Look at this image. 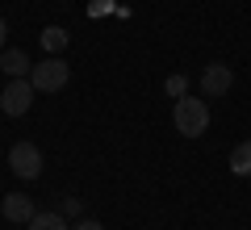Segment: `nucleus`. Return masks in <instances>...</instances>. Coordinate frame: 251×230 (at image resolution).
<instances>
[{
    "mask_svg": "<svg viewBox=\"0 0 251 230\" xmlns=\"http://www.w3.org/2000/svg\"><path fill=\"white\" fill-rule=\"evenodd\" d=\"M172 122H176V134L184 138H201L209 130V105L201 97H180L176 109H172Z\"/></svg>",
    "mask_w": 251,
    "mask_h": 230,
    "instance_id": "1",
    "label": "nucleus"
},
{
    "mask_svg": "<svg viewBox=\"0 0 251 230\" xmlns=\"http://www.w3.org/2000/svg\"><path fill=\"white\" fill-rule=\"evenodd\" d=\"M67 80H72V67H67L59 54L42 59L34 71H29V84H34L38 92H63V88H67Z\"/></svg>",
    "mask_w": 251,
    "mask_h": 230,
    "instance_id": "2",
    "label": "nucleus"
},
{
    "mask_svg": "<svg viewBox=\"0 0 251 230\" xmlns=\"http://www.w3.org/2000/svg\"><path fill=\"white\" fill-rule=\"evenodd\" d=\"M34 84H29V76H21V80H9L4 84V92H0V109L9 117H21V113H29V105H34Z\"/></svg>",
    "mask_w": 251,
    "mask_h": 230,
    "instance_id": "3",
    "label": "nucleus"
},
{
    "mask_svg": "<svg viewBox=\"0 0 251 230\" xmlns=\"http://www.w3.org/2000/svg\"><path fill=\"white\" fill-rule=\"evenodd\" d=\"M9 168L17 172L21 180H34L38 172H42V151H38V147H34L29 138L13 142V147H9Z\"/></svg>",
    "mask_w": 251,
    "mask_h": 230,
    "instance_id": "4",
    "label": "nucleus"
},
{
    "mask_svg": "<svg viewBox=\"0 0 251 230\" xmlns=\"http://www.w3.org/2000/svg\"><path fill=\"white\" fill-rule=\"evenodd\" d=\"M230 88H234V71L226 67V63H209V67L201 71V92H205V97H226Z\"/></svg>",
    "mask_w": 251,
    "mask_h": 230,
    "instance_id": "5",
    "label": "nucleus"
},
{
    "mask_svg": "<svg viewBox=\"0 0 251 230\" xmlns=\"http://www.w3.org/2000/svg\"><path fill=\"white\" fill-rule=\"evenodd\" d=\"M0 213H4L9 222H25V226H29V218H34L38 209H34V201H29L25 193H9L4 201H0Z\"/></svg>",
    "mask_w": 251,
    "mask_h": 230,
    "instance_id": "6",
    "label": "nucleus"
},
{
    "mask_svg": "<svg viewBox=\"0 0 251 230\" xmlns=\"http://www.w3.org/2000/svg\"><path fill=\"white\" fill-rule=\"evenodd\" d=\"M0 71L9 76V80H21V76H29V54L17 51V46H9V51H0Z\"/></svg>",
    "mask_w": 251,
    "mask_h": 230,
    "instance_id": "7",
    "label": "nucleus"
},
{
    "mask_svg": "<svg viewBox=\"0 0 251 230\" xmlns=\"http://www.w3.org/2000/svg\"><path fill=\"white\" fill-rule=\"evenodd\" d=\"M230 172L234 176H251V142H239L230 151Z\"/></svg>",
    "mask_w": 251,
    "mask_h": 230,
    "instance_id": "8",
    "label": "nucleus"
},
{
    "mask_svg": "<svg viewBox=\"0 0 251 230\" xmlns=\"http://www.w3.org/2000/svg\"><path fill=\"white\" fill-rule=\"evenodd\" d=\"M38 38H42V46L50 54H63V46H67V29H63V26H46Z\"/></svg>",
    "mask_w": 251,
    "mask_h": 230,
    "instance_id": "9",
    "label": "nucleus"
},
{
    "mask_svg": "<svg viewBox=\"0 0 251 230\" xmlns=\"http://www.w3.org/2000/svg\"><path fill=\"white\" fill-rule=\"evenodd\" d=\"M29 230H67V218L63 213H34L29 218Z\"/></svg>",
    "mask_w": 251,
    "mask_h": 230,
    "instance_id": "10",
    "label": "nucleus"
},
{
    "mask_svg": "<svg viewBox=\"0 0 251 230\" xmlns=\"http://www.w3.org/2000/svg\"><path fill=\"white\" fill-rule=\"evenodd\" d=\"M163 88H168V97H188V80H184V76H168V84H163Z\"/></svg>",
    "mask_w": 251,
    "mask_h": 230,
    "instance_id": "11",
    "label": "nucleus"
},
{
    "mask_svg": "<svg viewBox=\"0 0 251 230\" xmlns=\"http://www.w3.org/2000/svg\"><path fill=\"white\" fill-rule=\"evenodd\" d=\"M59 213H63V218H80V213H84V201H80V197H67Z\"/></svg>",
    "mask_w": 251,
    "mask_h": 230,
    "instance_id": "12",
    "label": "nucleus"
},
{
    "mask_svg": "<svg viewBox=\"0 0 251 230\" xmlns=\"http://www.w3.org/2000/svg\"><path fill=\"white\" fill-rule=\"evenodd\" d=\"M75 230H105V226H100L97 218H80V222H75Z\"/></svg>",
    "mask_w": 251,
    "mask_h": 230,
    "instance_id": "13",
    "label": "nucleus"
},
{
    "mask_svg": "<svg viewBox=\"0 0 251 230\" xmlns=\"http://www.w3.org/2000/svg\"><path fill=\"white\" fill-rule=\"evenodd\" d=\"M4 38H9V21L0 17V51H4Z\"/></svg>",
    "mask_w": 251,
    "mask_h": 230,
    "instance_id": "14",
    "label": "nucleus"
}]
</instances>
